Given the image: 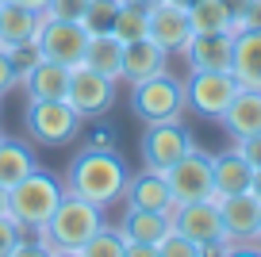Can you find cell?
Listing matches in <instances>:
<instances>
[{
    "mask_svg": "<svg viewBox=\"0 0 261 257\" xmlns=\"http://www.w3.org/2000/svg\"><path fill=\"white\" fill-rule=\"evenodd\" d=\"M65 100L81 115V123L85 119H104V115L112 112V104H115V81L104 77V73H96V69H89V65H77V69L69 73V92H65Z\"/></svg>",
    "mask_w": 261,
    "mask_h": 257,
    "instance_id": "9",
    "label": "cell"
},
{
    "mask_svg": "<svg viewBox=\"0 0 261 257\" xmlns=\"http://www.w3.org/2000/svg\"><path fill=\"white\" fill-rule=\"evenodd\" d=\"M12 89H16V73H12V62H8V54L0 50V96H8Z\"/></svg>",
    "mask_w": 261,
    "mask_h": 257,
    "instance_id": "34",
    "label": "cell"
},
{
    "mask_svg": "<svg viewBox=\"0 0 261 257\" xmlns=\"http://www.w3.org/2000/svg\"><path fill=\"white\" fill-rule=\"evenodd\" d=\"M185 108H188L185 85L169 73H154V77L130 85V112L142 127L146 123H180Z\"/></svg>",
    "mask_w": 261,
    "mask_h": 257,
    "instance_id": "4",
    "label": "cell"
},
{
    "mask_svg": "<svg viewBox=\"0 0 261 257\" xmlns=\"http://www.w3.org/2000/svg\"><path fill=\"white\" fill-rule=\"evenodd\" d=\"M212 181H215V192L234 196V192H246L253 185V169L238 150L212 153Z\"/></svg>",
    "mask_w": 261,
    "mask_h": 257,
    "instance_id": "20",
    "label": "cell"
},
{
    "mask_svg": "<svg viewBox=\"0 0 261 257\" xmlns=\"http://www.w3.org/2000/svg\"><path fill=\"white\" fill-rule=\"evenodd\" d=\"M62 192H65V188L58 185L50 173L35 169V173H27V177L19 181V185L8 188V215L16 219L27 234H39L42 226H46V219L54 215Z\"/></svg>",
    "mask_w": 261,
    "mask_h": 257,
    "instance_id": "3",
    "label": "cell"
},
{
    "mask_svg": "<svg viewBox=\"0 0 261 257\" xmlns=\"http://www.w3.org/2000/svg\"><path fill=\"white\" fill-rule=\"evenodd\" d=\"M230 73L242 89H261V27H242L234 31V58Z\"/></svg>",
    "mask_w": 261,
    "mask_h": 257,
    "instance_id": "15",
    "label": "cell"
},
{
    "mask_svg": "<svg viewBox=\"0 0 261 257\" xmlns=\"http://www.w3.org/2000/svg\"><path fill=\"white\" fill-rule=\"evenodd\" d=\"M0 4H4V0H0Z\"/></svg>",
    "mask_w": 261,
    "mask_h": 257,
    "instance_id": "43",
    "label": "cell"
},
{
    "mask_svg": "<svg viewBox=\"0 0 261 257\" xmlns=\"http://www.w3.org/2000/svg\"><path fill=\"white\" fill-rule=\"evenodd\" d=\"M188 27L192 35H234V16L227 0H196L188 8Z\"/></svg>",
    "mask_w": 261,
    "mask_h": 257,
    "instance_id": "22",
    "label": "cell"
},
{
    "mask_svg": "<svg viewBox=\"0 0 261 257\" xmlns=\"http://www.w3.org/2000/svg\"><path fill=\"white\" fill-rule=\"evenodd\" d=\"M173 226L180 234L200 246V257L204 253H230V242H227V230H223V215L212 200H192V203H177L173 208Z\"/></svg>",
    "mask_w": 261,
    "mask_h": 257,
    "instance_id": "5",
    "label": "cell"
},
{
    "mask_svg": "<svg viewBox=\"0 0 261 257\" xmlns=\"http://www.w3.org/2000/svg\"><path fill=\"white\" fill-rule=\"evenodd\" d=\"M35 169H39V161H35V153L27 150L23 142L0 138V185L12 188V185H19L27 173H35Z\"/></svg>",
    "mask_w": 261,
    "mask_h": 257,
    "instance_id": "25",
    "label": "cell"
},
{
    "mask_svg": "<svg viewBox=\"0 0 261 257\" xmlns=\"http://www.w3.org/2000/svg\"><path fill=\"white\" fill-rule=\"evenodd\" d=\"M23 234V226L16 223L12 215H0V257H12L16 253V242Z\"/></svg>",
    "mask_w": 261,
    "mask_h": 257,
    "instance_id": "32",
    "label": "cell"
},
{
    "mask_svg": "<svg viewBox=\"0 0 261 257\" xmlns=\"http://www.w3.org/2000/svg\"><path fill=\"white\" fill-rule=\"evenodd\" d=\"M123 249H127V238H123L115 226H100V230L81 246L77 257H123Z\"/></svg>",
    "mask_w": 261,
    "mask_h": 257,
    "instance_id": "27",
    "label": "cell"
},
{
    "mask_svg": "<svg viewBox=\"0 0 261 257\" xmlns=\"http://www.w3.org/2000/svg\"><path fill=\"white\" fill-rule=\"evenodd\" d=\"M89 69L104 73L112 81H123V42L115 39L112 31H100V35H89V50H85V62Z\"/></svg>",
    "mask_w": 261,
    "mask_h": 257,
    "instance_id": "21",
    "label": "cell"
},
{
    "mask_svg": "<svg viewBox=\"0 0 261 257\" xmlns=\"http://www.w3.org/2000/svg\"><path fill=\"white\" fill-rule=\"evenodd\" d=\"M130 4H142V8H154L158 0H130Z\"/></svg>",
    "mask_w": 261,
    "mask_h": 257,
    "instance_id": "41",
    "label": "cell"
},
{
    "mask_svg": "<svg viewBox=\"0 0 261 257\" xmlns=\"http://www.w3.org/2000/svg\"><path fill=\"white\" fill-rule=\"evenodd\" d=\"M39 19H42V12L19 8V4H0V50H12L16 42L35 39Z\"/></svg>",
    "mask_w": 261,
    "mask_h": 257,
    "instance_id": "23",
    "label": "cell"
},
{
    "mask_svg": "<svg viewBox=\"0 0 261 257\" xmlns=\"http://www.w3.org/2000/svg\"><path fill=\"white\" fill-rule=\"evenodd\" d=\"M250 192H257V196H261V173H253V185H250Z\"/></svg>",
    "mask_w": 261,
    "mask_h": 257,
    "instance_id": "39",
    "label": "cell"
},
{
    "mask_svg": "<svg viewBox=\"0 0 261 257\" xmlns=\"http://www.w3.org/2000/svg\"><path fill=\"white\" fill-rule=\"evenodd\" d=\"M158 257H200V246H196L188 234H180L177 226H169V230L158 238Z\"/></svg>",
    "mask_w": 261,
    "mask_h": 257,
    "instance_id": "30",
    "label": "cell"
},
{
    "mask_svg": "<svg viewBox=\"0 0 261 257\" xmlns=\"http://www.w3.org/2000/svg\"><path fill=\"white\" fill-rule=\"evenodd\" d=\"M4 4H19V8H31V12H42L46 0H4Z\"/></svg>",
    "mask_w": 261,
    "mask_h": 257,
    "instance_id": "37",
    "label": "cell"
},
{
    "mask_svg": "<svg viewBox=\"0 0 261 257\" xmlns=\"http://www.w3.org/2000/svg\"><path fill=\"white\" fill-rule=\"evenodd\" d=\"M180 54L188 58V73L192 69H230L234 35H192Z\"/></svg>",
    "mask_w": 261,
    "mask_h": 257,
    "instance_id": "16",
    "label": "cell"
},
{
    "mask_svg": "<svg viewBox=\"0 0 261 257\" xmlns=\"http://www.w3.org/2000/svg\"><path fill=\"white\" fill-rule=\"evenodd\" d=\"M173 226L169 215H162V211H142V208H127V223L119 226V234L127 242H146V246L158 249V238H162L165 230Z\"/></svg>",
    "mask_w": 261,
    "mask_h": 257,
    "instance_id": "24",
    "label": "cell"
},
{
    "mask_svg": "<svg viewBox=\"0 0 261 257\" xmlns=\"http://www.w3.org/2000/svg\"><path fill=\"white\" fill-rule=\"evenodd\" d=\"M257 249H261V230H257Z\"/></svg>",
    "mask_w": 261,
    "mask_h": 257,
    "instance_id": "42",
    "label": "cell"
},
{
    "mask_svg": "<svg viewBox=\"0 0 261 257\" xmlns=\"http://www.w3.org/2000/svg\"><path fill=\"white\" fill-rule=\"evenodd\" d=\"M69 73H73L69 65L42 58V62L31 69V77L23 81L27 100H65V92H69Z\"/></svg>",
    "mask_w": 261,
    "mask_h": 257,
    "instance_id": "19",
    "label": "cell"
},
{
    "mask_svg": "<svg viewBox=\"0 0 261 257\" xmlns=\"http://www.w3.org/2000/svg\"><path fill=\"white\" fill-rule=\"evenodd\" d=\"M112 35H115L119 42L146 39V35H150V8H142V4H130V0H123V4H119V12H115Z\"/></svg>",
    "mask_w": 261,
    "mask_h": 257,
    "instance_id": "26",
    "label": "cell"
},
{
    "mask_svg": "<svg viewBox=\"0 0 261 257\" xmlns=\"http://www.w3.org/2000/svg\"><path fill=\"white\" fill-rule=\"evenodd\" d=\"M238 89L242 85L234 81L230 69H192L188 73V85H185V96H188V108H196L207 119H219Z\"/></svg>",
    "mask_w": 261,
    "mask_h": 257,
    "instance_id": "8",
    "label": "cell"
},
{
    "mask_svg": "<svg viewBox=\"0 0 261 257\" xmlns=\"http://www.w3.org/2000/svg\"><path fill=\"white\" fill-rule=\"evenodd\" d=\"M139 150H142V169L165 173L185 150H192V138L180 123H146Z\"/></svg>",
    "mask_w": 261,
    "mask_h": 257,
    "instance_id": "12",
    "label": "cell"
},
{
    "mask_svg": "<svg viewBox=\"0 0 261 257\" xmlns=\"http://www.w3.org/2000/svg\"><path fill=\"white\" fill-rule=\"evenodd\" d=\"M165 62H169V54H165L150 35L146 39H135V42H123V81H127V85L146 81V77H154V73H165Z\"/></svg>",
    "mask_w": 261,
    "mask_h": 257,
    "instance_id": "17",
    "label": "cell"
},
{
    "mask_svg": "<svg viewBox=\"0 0 261 257\" xmlns=\"http://www.w3.org/2000/svg\"><path fill=\"white\" fill-rule=\"evenodd\" d=\"M123 196H127V208H142V211H162V215H173V208H177L165 173H154V169H142V173L127 177Z\"/></svg>",
    "mask_w": 261,
    "mask_h": 257,
    "instance_id": "14",
    "label": "cell"
},
{
    "mask_svg": "<svg viewBox=\"0 0 261 257\" xmlns=\"http://www.w3.org/2000/svg\"><path fill=\"white\" fill-rule=\"evenodd\" d=\"M0 215H8V188L0 185Z\"/></svg>",
    "mask_w": 261,
    "mask_h": 257,
    "instance_id": "38",
    "label": "cell"
},
{
    "mask_svg": "<svg viewBox=\"0 0 261 257\" xmlns=\"http://www.w3.org/2000/svg\"><path fill=\"white\" fill-rule=\"evenodd\" d=\"M27 135L42 146H65L81 127V115L69 108V100H31L27 104Z\"/></svg>",
    "mask_w": 261,
    "mask_h": 257,
    "instance_id": "7",
    "label": "cell"
},
{
    "mask_svg": "<svg viewBox=\"0 0 261 257\" xmlns=\"http://www.w3.org/2000/svg\"><path fill=\"white\" fill-rule=\"evenodd\" d=\"M8 54V62H12V73H16V85H23L27 77H31V69L42 62V50H39V42L35 39H27V42H16L12 50H4Z\"/></svg>",
    "mask_w": 261,
    "mask_h": 257,
    "instance_id": "28",
    "label": "cell"
},
{
    "mask_svg": "<svg viewBox=\"0 0 261 257\" xmlns=\"http://www.w3.org/2000/svg\"><path fill=\"white\" fill-rule=\"evenodd\" d=\"M35 42H39L42 58L50 62H62L69 69L85 62V50H89V31H85L81 19H39V31H35Z\"/></svg>",
    "mask_w": 261,
    "mask_h": 257,
    "instance_id": "6",
    "label": "cell"
},
{
    "mask_svg": "<svg viewBox=\"0 0 261 257\" xmlns=\"http://www.w3.org/2000/svg\"><path fill=\"white\" fill-rule=\"evenodd\" d=\"M234 150L242 153L246 161H250V169H253V173H261V131H257V135L238 138V146H234Z\"/></svg>",
    "mask_w": 261,
    "mask_h": 257,
    "instance_id": "33",
    "label": "cell"
},
{
    "mask_svg": "<svg viewBox=\"0 0 261 257\" xmlns=\"http://www.w3.org/2000/svg\"><path fill=\"white\" fill-rule=\"evenodd\" d=\"M169 4H177V8H185V12H188V8L196 4V0H169Z\"/></svg>",
    "mask_w": 261,
    "mask_h": 257,
    "instance_id": "40",
    "label": "cell"
},
{
    "mask_svg": "<svg viewBox=\"0 0 261 257\" xmlns=\"http://www.w3.org/2000/svg\"><path fill=\"white\" fill-rule=\"evenodd\" d=\"M242 27H261V0H250V4H246V12L238 16L234 31H242Z\"/></svg>",
    "mask_w": 261,
    "mask_h": 257,
    "instance_id": "35",
    "label": "cell"
},
{
    "mask_svg": "<svg viewBox=\"0 0 261 257\" xmlns=\"http://www.w3.org/2000/svg\"><path fill=\"white\" fill-rule=\"evenodd\" d=\"M165 181H169V192L177 203H192V200H207V192L215 188L212 181V153L204 150H185L169 169H165Z\"/></svg>",
    "mask_w": 261,
    "mask_h": 257,
    "instance_id": "10",
    "label": "cell"
},
{
    "mask_svg": "<svg viewBox=\"0 0 261 257\" xmlns=\"http://www.w3.org/2000/svg\"><path fill=\"white\" fill-rule=\"evenodd\" d=\"M150 39L165 50V54H180L192 39V27H188V12L169 4V0H158L150 8Z\"/></svg>",
    "mask_w": 261,
    "mask_h": 257,
    "instance_id": "13",
    "label": "cell"
},
{
    "mask_svg": "<svg viewBox=\"0 0 261 257\" xmlns=\"http://www.w3.org/2000/svg\"><path fill=\"white\" fill-rule=\"evenodd\" d=\"M119 4H123V0H89V8H85V16H81L85 31H89V35L112 31V23H115V12H119Z\"/></svg>",
    "mask_w": 261,
    "mask_h": 257,
    "instance_id": "29",
    "label": "cell"
},
{
    "mask_svg": "<svg viewBox=\"0 0 261 257\" xmlns=\"http://www.w3.org/2000/svg\"><path fill=\"white\" fill-rule=\"evenodd\" d=\"M0 138H4V135H0Z\"/></svg>",
    "mask_w": 261,
    "mask_h": 257,
    "instance_id": "44",
    "label": "cell"
},
{
    "mask_svg": "<svg viewBox=\"0 0 261 257\" xmlns=\"http://www.w3.org/2000/svg\"><path fill=\"white\" fill-rule=\"evenodd\" d=\"M100 226H104V211H100L96 203L81 200V196H73V192H62L54 215H50L46 226L39 230V246H42V253L77 257L81 246L100 230Z\"/></svg>",
    "mask_w": 261,
    "mask_h": 257,
    "instance_id": "2",
    "label": "cell"
},
{
    "mask_svg": "<svg viewBox=\"0 0 261 257\" xmlns=\"http://www.w3.org/2000/svg\"><path fill=\"white\" fill-rule=\"evenodd\" d=\"M85 8H89V0H46L42 16H50V19H81Z\"/></svg>",
    "mask_w": 261,
    "mask_h": 257,
    "instance_id": "31",
    "label": "cell"
},
{
    "mask_svg": "<svg viewBox=\"0 0 261 257\" xmlns=\"http://www.w3.org/2000/svg\"><path fill=\"white\" fill-rule=\"evenodd\" d=\"M219 123L234 138L257 135V131H261V89H238L234 100L227 104V112L219 115Z\"/></svg>",
    "mask_w": 261,
    "mask_h": 257,
    "instance_id": "18",
    "label": "cell"
},
{
    "mask_svg": "<svg viewBox=\"0 0 261 257\" xmlns=\"http://www.w3.org/2000/svg\"><path fill=\"white\" fill-rule=\"evenodd\" d=\"M127 169H123V158L115 150H104V146H89L73 158L69 173H65V192L81 196V200L96 203L100 211L112 208L115 200H123V188H127Z\"/></svg>",
    "mask_w": 261,
    "mask_h": 257,
    "instance_id": "1",
    "label": "cell"
},
{
    "mask_svg": "<svg viewBox=\"0 0 261 257\" xmlns=\"http://www.w3.org/2000/svg\"><path fill=\"white\" fill-rule=\"evenodd\" d=\"M123 257H158V249H154V246H146V242H127Z\"/></svg>",
    "mask_w": 261,
    "mask_h": 257,
    "instance_id": "36",
    "label": "cell"
},
{
    "mask_svg": "<svg viewBox=\"0 0 261 257\" xmlns=\"http://www.w3.org/2000/svg\"><path fill=\"white\" fill-rule=\"evenodd\" d=\"M223 215V230H227L230 249H253L257 246V230H261V196L257 192H234L223 200L219 208Z\"/></svg>",
    "mask_w": 261,
    "mask_h": 257,
    "instance_id": "11",
    "label": "cell"
}]
</instances>
